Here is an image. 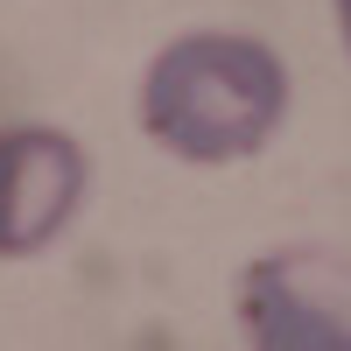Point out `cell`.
Wrapping results in <instances>:
<instances>
[{
    "instance_id": "7a4b0ae2",
    "label": "cell",
    "mask_w": 351,
    "mask_h": 351,
    "mask_svg": "<svg viewBox=\"0 0 351 351\" xmlns=\"http://www.w3.org/2000/svg\"><path fill=\"white\" fill-rule=\"evenodd\" d=\"M260 351H351V260L324 246L260 253L239 288Z\"/></svg>"
},
{
    "instance_id": "277c9868",
    "label": "cell",
    "mask_w": 351,
    "mask_h": 351,
    "mask_svg": "<svg viewBox=\"0 0 351 351\" xmlns=\"http://www.w3.org/2000/svg\"><path fill=\"white\" fill-rule=\"evenodd\" d=\"M337 28H344V49H351V0H337Z\"/></svg>"
},
{
    "instance_id": "3957f363",
    "label": "cell",
    "mask_w": 351,
    "mask_h": 351,
    "mask_svg": "<svg viewBox=\"0 0 351 351\" xmlns=\"http://www.w3.org/2000/svg\"><path fill=\"white\" fill-rule=\"evenodd\" d=\"M84 197V148L56 127L0 134V260L43 253L77 218Z\"/></svg>"
},
{
    "instance_id": "6da1fadb",
    "label": "cell",
    "mask_w": 351,
    "mask_h": 351,
    "mask_svg": "<svg viewBox=\"0 0 351 351\" xmlns=\"http://www.w3.org/2000/svg\"><path fill=\"white\" fill-rule=\"evenodd\" d=\"M288 112V71L260 36H176L141 77V127L176 162L218 169L267 148Z\"/></svg>"
}]
</instances>
